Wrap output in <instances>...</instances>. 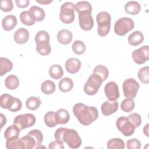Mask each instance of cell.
<instances>
[{
    "instance_id": "6da1fadb",
    "label": "cell",
    "mask_w": 149,
    "mask_h": 149,
    "mask_svg": "<svg viewBox=\"0 0 149 149\" xmlns=\"http://www.w3.org/2000/svg\"><path fill=\"white\" fill-rule=\"evenodd\" d=\"M73 112L79 122L83 125L88 126L98 117V112L94 107H88L82 103H77L73 107Z\"/></svg>"
},
{
    "instance_id": "7a4b0ae2",
    "label": "cell",
    "mask_w": 149,
    "mask_h": 149,
    "mask_svg": "<svg viewBox=\"0 0 149 149\" xmlns=\"http://www.w3.org/2000/svg\"><path fill=\"white\" fill-rule=\"evenodd\" d=\"M54 137L61 143H66L71 148H78L81 144L80 137L73 129L59 127L55 131Z\"/></svg>"
},
{
    "instance_id": "3957f363",
    "label": "cell",
    "mask_w": 149,
    "mask_h": 149,
    "mask_svg": "<svg viewBox=\"0 0 149 149\" xmlns=\"http://www.w3.org/2000/svg\"><path fill=\"white\" fill-rule=\"evenodd\" d=\"M24 143L25 149H33L41 147V144L43 141V135L41 132L38 129H34L21 138Z\"/></svg>"
},
{
    "instance_id": "277c9868",
    "label": "cell",
    "mask_w": 149,
    "mask_h": 149,
    "mask_svg": "<svg viewBox=\"0 0 149 149\" xmlns=\"http://www.w3.org/2000/svg\"><path fill=\"white\" fill-rule=\"evenodd\" d=\"M111 17L110 14L105 11L99 12L96 16V20L98 24V34L104 37L107 36L111 28Z\"/></svg>"
},
{
    "instance_id": "5b68a950",
    "label": "cell",
    "mask_w": 149,
    "mask_h": 149,
    "mask_svg": "<svg viewBox=\"0 0 149 149\" xmlns=\"http://www.w3.org/2000/svg\"><path fill=\"white\" fill-rule=\"evenodd\" d=\"M0 105L2 108L8 109L11 112L20 111L22 107L21 101L8 94H3L0 97Z\"/></svg>"
},
{
    "instance_id": "8992f818",
    "label": "cell",
    "mask_w": 149,
    "mask_h": 149,
    "mask_svg": "<svg viewBox=\"0 0 149 149\" xmlns=\"http://www.w3.org/2000/svg\"><path fill=\"white\" fill-rule=\"evenodd\" d=\"M75 6L73 3L66 2L61 6L59 18L62 23L65 24H70L72 23L75 18L74 11Z\"/></svg>"
},
{
    "instance_id": "52a82bcc",
    "label": "cell",
    "mask_w": 149,
    "mask_h": 149,
    "mask_svg": "<svg viewBox=\"0 0 149 149\" xmlns=\"http://www.w3.org/2000/svg\"><path fill=\"white\" fill-rule=\"evenodd\" d=\"M134 23L133 20L127 17L119 19L115 23L114 31L116 34L122 36L133 29Z\"/></svg>"
},
{
    "instance_id": "ba28073f",
    "label": "cell",
    "mask_w": 149,
    "mask_h": 149,
    "mask_svg": "<svg viewBox=\"0 0 149 149\" xmlns=\"http://www.w3.org/2000/svg\"><path fill=\"white\" fill-rule=\"evenodd\" d=\"M102 80L100 76L93 73L88 77L84 86V91L89 95L95 94L100 87Z\"/></svg>"
},
{
    "instance_id": "9c48e42d",
    "label": "cell",
    "mask_w": 149,
    "mask_h": 149,
    "mask_svg": "<svg viewBox=\"0 0 149 149\" xmlns=\"http://www.w3.org/2000/svg\"><path fill=\"white\" fill-rule=\"evenodd\" d=\"M122 88L125 97L133 99L137 95V91L140 88V84L135 79L130 78L123 81Z\"/></svg>"
},
{
    "instance_id": "30bf717a",
    "label": "cell",
    "mask_w": 149,
    "mask_h": 149,
    "mask_svg": "<svg viewBox=\"0 0 149 149\" xmlns=\"http://www.w3.org/2000/svg\"><path fill=\"white\" fill-rule=\"evenodd\" d=\"M36 118L31 113H26L19 115L15 117L13 124L17 125L20 130L30 127L33 126L36 122Z\"/></svg>"
},
{
    "instance_id": "8fae6325",
    "label": "cell",
    "mask_w": 149,
    "mask_h": 149,
    "mask_svg": "<svg viewBox=\"0 0 149 149\" xmlns=\"http://www.w3.org/2000/svg\"><path fill=\"white\" fill-rule=\"evenodd\" d=\"M116 126L119 132L125 136L132 135L135 130V127L129 121L127 117L120 116L118 118L116 122Z\"/></svg>"
},
{
    "instance_id": "7c38bea8",
    "label": "cell",
    "mask_w": 149,
    "mask_h": 149,
    "mask_svg": "<svg viewBox=\"0 0 149 149\" xmlns=\"http://www.w3.org/2000/svg\"><path fill=\"white\" fill-rule=\"evenodd\" d=\"M132 58L137 64L144 63L149 59V47L148 45H143L140 48L133 51Z\"/></svg>"
},
{
    "instance_id": "4fadbf2b",
    "label": "cell",
    "mask_w": 149,
    "mask_h": 149,
    "mask_svg": "<svg viewBox=\"0 0 149 149\" xmlns=\"http://www.w3.org/2000/svg\"><path fill=\"white\" fill-rule=\"evenodd\" d=\"M79 25L81 29L84 31L92 29L94 26V20L91 16V12L83 11L79 13Z\"/></svg>"
},
{
    "instance_id": "5bb4252c",
    "label": "cell",
    "mask_w": 149,
    "mask_h": 149,
    "mask_svg": "<svg viewBox=\"0 0 149 149\" xmlns=\"http://www.w3.org/2000/svg\"><path fill=\"white\" fill-rule=\"evenodd\" d=\"M104 92L109 101H116L119 97L118 86L114 81H109L105 84L104 87Z\"/></svg>"
},
{
    "instance_id": "9a60e30c",
    "label": "cell",
    "mask_w": 149,
    "mask_h": 149,
    "mask_svg": "<svg viewBox=\"0 0 149 149\" xmlns=\"http://www.w3.org/2000/svg\"><path fill=\"white\" fill-rule=\"evenodd\" d=\"M49 35L45 30H41L36 33L35 36V42L36 48L46 47L50 45Z\"/></svg>"
},
{
    "instance_id": "2e32d148",
    "label": "cell",
    "mask_w": 149,
    "mask_h": 149,
    "mask_svg": "<svg viewBox=\"0 0 149 149\" xmlns=\"http://www.w3.org/2000/svg\"><path fill=\"white\" fill-rule=\"evenodd\" d=\"M118 102L113 101H105L101 106V109L104 115L109 116L112 113H115L118 109Z\"/></svg>"
},
{
    "instance_id": "e0dca14e",
    "label": "cell",
    "mask_w": 149,
    "mask_h": 149,
    "mask_svg": "<svg viewBox=\"0 0 149 149\" xmlns=\"http://www.w3.org/2000/svg\"><path fill=\"white\" fill-rule=\"evenodd\" d=\"M81 62L79 59L74 58L68 59L65 63V68L68 72L71 74L76 73L81 68Z\"/></svg>"
},
{
    "instance_id": "ac0fdd59",
    "label": "cell",
    "mask_w": 149,
    "mask_h": 149,
    "mask_svg": "<svg viewBox=\"0 0 149 149\" xmlns=\"http://www.w3.org/2000/svg\"><path fill=\"white\" fill-rule=\"evenodd\" d=\"M29 38V33L24 28H20L16 31L14 34L15 41L19 44H23L27 42Z\"/></svg>"
},
{
    "instance_id": "d6986e66",
    "label": "cell",
    "mask_w": 149,
    "mask_h": 149,
    "mask_svg": "<svg viewBox=\"0 0 149 149\" xmlns=\"http://www.w3.org/2000/svg\"><path fill=\"white\" fill-rule=\"evenodd\" d=\"M20 129L19 127L13 124L10 125L6 128L4 132V136L6 140H12L19 138Z\"/></svg>"
},
{
    "instance_id": "ffe728a7",
    "label": "cell",
    "mask_w": 149,
    "mask_h": 149,
    "mask_svg": "<svg viewBox=\"0 0 149 149\" xmlns=\"http://www.w3.org/2000/svg\"><path fill=\"white\" fill-rule=\"evenodd\" d=\"M17 23V18L15 16L12 15H7L5 16L2 19V28L6 31H10L15 27Z\"/></svg>"
},
{
    "instance_id": "44dd1931",
    "label": "cell",
    "mask_w": 149,
    "mask_h": 149,
    "mask_svg": "<svg viewBox=\"0 0 149 149\" xmlns=\"http://www.w3.org/2000/svg\"><path fill=\"white\" fill-rule=\"evenodd\" d=\"M58 41L62 44H69L73 39V34L69 30L67 29H62L60 30L57 34Z\"/></svg>"
},
{
    "instance_id": "7402d4cb",
    "label": "cell",
    "mask_w": 149,
    "mask_h": 149,
    "mask_svg": "<svg viewBox=\"0 0 149 149\" xmlns=\"http://www.w3.org/2000/svg\"><path fill=\"white\" fill-rule=\"evenodd\" d=\"M144 36L140 31H135L130 34L128 37L129 43L133 46H137L143 42Z\"/></svg>"
},
{
    "instance_id": "603a6c76",
    "label": "cell",
    "mask_w": 149,
    "mask_h": 149,
    "mask_svg": "<svg viewBox=\"0 0 149 149\" xmlns=\"http://www.w3.org/2000/svg\"><path fill=\"white\" fill-rule=\"evenodd\" d=\"M125 10L128 14L134 15L140 12L141 6L138 2L131 1L125 4Z\"/></svg>"
},
{
    "instance_id": "cb8c5ba5",
    "label": "cell",
    "mask_w": 149,
    "mask_h": 149,
    "mask_svg": "<svg viewBox=\"0 0 149 149\" xmlns=\"http://www.w3.org/2000/svg\"><path fill=\"white\" fill-rule=\"evenodd\" d=\"M13 63L10 60L6 58H0V76H2L10 72L13 68Z\"/></svg>"
},
{
    "instance_id": "d4e9b609",
    "label": "cell",
    "mask_w": 149,
    "mask_h": 149,
    "mask_svg": "<svg viewBox=\"0 0 149 149\" xmlns=\"http://www.w3.org/2000/svg\"><path fill=\"white\" fill-rule=\"evenodd\" d=\"M29 12L35 20L37 22H41L43 20L45 16V13L44 9L39 6L35 5L32 6L30 8Z\"/></svg>"
},
{
    "instance_id": "484cf974",
    "label": "cell",
    "mask_w": 149,
    "mask_h": 149,
    "mask_svg": "<svg viewBox=\"0 0 149 149\" xmlns=\"http://www.w3.org/2000/svg\"><path fill=\"white\" fill-rule=\"evenodd\" d=\"M56 114V118L58 124H65L67 123L70 119V115L69 112L65 109H58Z\"/></svg>"
},
{
    "instance_id": "4316f807",
    "label": "cell",
    "mask_w": 149,
    "mask_h": 149,
    "mask_svg": "<svg viewBox=\"0 0 149 149\" xmlns=\"http://www.w3.org/2000/svg\"><path fill=\"white\" fill-rule=\"evenodd\" d=\"M5 85L9 90H15L17 88L19 85V80L18 77L14 74L9 75L5 79Z\"/></svg>"
},
{
    "instance_id": "83f0119b",
    "label": "cell",
    "mask_w": 149,
    "mask_h": 149,
    "mask_svg": "<svg viewBox=\"0 0 149 149\" xmlns=\"http://www.w3.org/2000/svg\"><path fill=\"white\" fill-rule=\"evenodd\" d=\"M59 88L62 92L70 91L73 87V80L69 77H64L59 82Z\"/></svg>"
},
{
    "instance_id": "f1b7e54d",
    "label": "cell",
    "mask_w": 149,
    "mask_h": 149,
    "mask_svg": "<svg viewBox=\"0 0 149 149\" xmlns=\"http://www.w3.org/2000/svg\"><path fill=\"white\" fill-rule=\"evenodd\" d=\"M49 74L52 78L55 80H58L63 76V70L62 68L59 65L55 64L49 68Z\"/></svg>"
},
{
    "instance_id": "f546056e",
    "label": "cell",
    "mask_w": 149,
    "mask_h": 149,
    "mask_svg": "<svg viewBox=\"0 0 149 149\" xmlns=\"http://www.w3.org/2000/svg\"><path fill=\"white\" fill-rule=\"evenodd\" d=\"M55 83L49 80L43 81L41 85V90L45 94H51L55 90Z\"/></svg>"
},
{
    "instance_id": "4dcf8cb0",
    "label": "cell",
    "mask_w": 149,
    "mask_h": 149,
    "mask_svg": "<svg viewBox=\"0 0 149 149\" xmlns=\"http://www.w3.org/2000/svg\"><path fill=\"white\" fill-rule=\"evenodd\" d=\"M44 120L45 125L49 127H54L58 125L56 114L54 111H49L47 112L45 114Z\"/></svg>"
},
{
    "instance_id": "1f68e13d",
    "label": "cell",
    "mask_w": 149,
    "mask_h": 149,
    "mask_svg": "<svg viewBox=\"0 0 149 149\" xmlns=\"http://www.w3.org/2000/svg\"><path fill=\"white\" fill-rule=\"evenodd\" d=\"M107 147L108 149H124L125 142L121 139L113 138L107 142Z\"/></svg>"
},
{
    "instance_id": "d6a6232c",
    "label": "cell",
    "mask_w": 149,
    "mask_h": 149,
    "mask_svg": "<svg viewBox=\"0 0 149 149\" xmlns=\"http://www.w3.org/2000/svg\"><path fill=\"white\" fill-rule=\"evenodd\" d=\"M20 19L22 23L27 26L33 25L36 22L29 11L24 10L20 13Z\"/></svg>"
},
{
    "instance_id": "836d02e7",
    "label": "cell",
    "mask_w": 149,
    "mask_h": 149,
    "mask_svg": "<svg viewBox=\"0 0 149 149\" xmlns=\"http://www.w3.org/2000/svg\"><path fill=\"white\" fill-rule=\"evenodd\" d=\"M41 104V101L39 97H30L28 98L26 101V105L27 108L30 110L37 109Z\"/></svg>"
},
{
    "instance_id": "e575fe53",
    "label": "cell",
    "mask_w": 149,
    "mask_h": 149,
    "mask_svg": "<svg viewBox=\"0 0 149 149\" xmlns=\"http://www.w3.org/2000/svg\"><path fill=\"white\" fill-rule=\"evenodd\" d=\"M135 107V103L133 99L127 98L123 100L120 104L121 109L125 112H130L133 111Z\"/></svg>"
},
{
    "instance_id": "d590c367",
    "label": "cell",
    "mask_w": 149,
    "mask_h": 149,
    "mask_svg": "<svg viewBox=\"0 0 149 149\" xmlns=\"http://www.w3.org/2000/svg\"><path fill=\"white\" fill-rule=\"evenodd\" d=\"M6 147L8 149H25L24 145L21 139L6 140Z\"/></svg>"
},
{
    "instance_id": "8d00e7d4",
    "label": "cell",
    "mask_w": 149,
    "mask_h": 149,
    "mask_svg": "<svg viewBox=\"0 0 149 149\" xmlns=\"http://www.w3.org/2000/svg\"><path fill=\"white\" fill-rule=\"evenodd\" d=\"M93 73H95L100 76L102 81H104L108 78L109 72L108 68L106 66L102 65H99L95 67L93 70Z\"/></svg>"
},
{
    "instance_id": "74e56055",
    "label": "cell",
    "mask_w": 149,
    "mask_h": 149,
    "mask_svg": "<svg viewBox=\"0 0 149 149\" xmlns=\"http://www.w3.org/2000/svg\"><path fill=\"white\" fill-rule=\"evenodd\" d=\"M137 76L141 83L148 84L149 82V67L147 66L140 69Z\"/></svg>"
},
{
    "instance_id": "f35d334b",
    "label": "cell",
    "mask_w": 149,
    "mask_h": 149,
    "mask_svg": "<svg viewBox=\"0 0 149 149\" xmlns=\"http://www.w3.org/2000/svg\"><path fill=\"white\" fill-rule=\"evenodd\" d=\"M72 48L73 51L77 55H81L86 51V45L80 40L74 41L72 45Z\"/></svg>"
},
{
    "instance_id": "ab89813d",
    "label": "cell",
    "mask_w": 149,
    "mask_h": 149,
    "mask_svg": "<svg viewBox=\"0 0 149 149\" xmlns=\"http://www.w3.org/2000/svg\"><path fill=\"white\" fill-rule=\"evenodd\" d=\"M74 6L75 10L78 13L83 11L92 12V6L87 1H79L77 2Z\"/></svg>"
},
{
    "instance_id": "60d3db41",
    "label": "cell",
    "mask_w": 149,
    "mask_h": 149,
    "mask_svg": "<svg viewBox=\"0 0 149 149\" xmlns=\"http://www.w3.org/2000/svg\"><path fill=\"white\" fill-rule=\"evenodd\" d=\"M129 121L134 125L135 127H139L141 123V116L137 113H132L128 117Z\"/></svg>"
},
{
    "instance_id": "b9f144b4",
    "label": "cell",
    "mask_w": 149,
    "mask_h": 149,
    "mask_svg": "<svg viewBox=\"0 0 149 149\" xmlns=\"http://www.w3.org/2000/svg\"><path fill=\"white\" fill-rule=\"evenodd\" d=\"M0 7L1 10L5 12H10L13 8V2L12 0H2L0 2Z\"/></svg>"
},
{
    "instance_id": "7bdbcfd3",
    "label": "cell",
    "mask_w": 149,
    "mask_h": 149,
    "mask_svg": "<svg viewBox=\"0 0 149 149\" xmlns=\"http://www.w3.org/2000/svg\"><path fill=\"white\" fill-rule=\"evenodd\" d=\"M126 148L127 149H140L141 143L137 139H131L127 141Z\"/></svg>"
},
{
    "instance_id": "ee69618b",
    "label": "cell",
    "mask_w": 149,
    "mask_h": 149,
    "mask_svg": "<svg viewBox=\"0 0 149 149\" xmlns=\"http://www.w3.org/2000/svg\"><path fill=\"white\" fill-rule=\"evenodd\" d=\"M48 148L49 149H63L64 148V146L63 145L62 143H61L57 140L56 141H54L51 142L49 144L48 146Z\"/></svg>"
},
{
    "instance_id": "f6af8a7d",
    "label": "cell",
    "mask_w": 149,
    "mask_h": 149,
    "mask_svg": "<svg viewBox=\"0 0 149 149\" xmlns=\"http://www.w3.org/2000/svg\"><path fill=\"white\" fill-rule=\"evenodd\" d=\"M15 3L17 7L20 8H24L29 5V0H16Z\"/></svg>"
},
{
    "instance_id": "bcb514c9",
    "label": "cell",
    "mask_w": 149,
    "mask_h": 149,
    "mask_svg": "<svg viewBox=\"0 0 149 149\" xmlns=\"http://www.w3.org/2000/svg\"><path fill=\"white\" fill-rule=\"evenodd\" d=\"M0 117H1V128L3 127V126L6 124V118L5 116L3 113L0 114Z\"/></svg>"
},
{
    "instance_id": "7dc6e473",
    "label": "cell",
    "mask_w": 149,
    "mask_h": 149,
    "mask_svg": "<svg viewBox=\"0 0 149 149\" xmlns=\"http://www.w3.org/2000/svg\"><path fill=\"white\" fill-rule=\"evenodd\" d=\"M148 126H149V124H147L145 127H144L143 128V132L144 133L146 134V136L147 137H148L149 136V134H148Z\"/></svg>"
},
{
    "instance_id": "c3c4849f",
    "label": "cell",
    "mask_w": 149,
    "mask_h": 149,
    "mask_svg": "<svg viewBox=\"0 0 149 149\" xmlns=\"http://www.w3.org/2000/svg\"><path fill=\"white\" fill-rule=\"evenodd\" d=\"M37 3H39L40 4H44V5H47L52 2V1H36Z\"/></svg>"
}]
</instances>
